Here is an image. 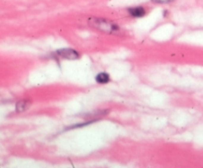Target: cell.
I'll return each mask as SVG.
<instances>
[{"label":"cell","mask_w":203,"mask_h":168,"mask_svg":"<svg viewBox=\"0 0 203 168\" xmlns=\"http://www.w3.org/2000/svg\"><path fill=\"white\" fill-rule=\"evenodd\" d=\"M89 23L93 26L94 28L98 29V30L105 32V33H114V32L119 31V27L115 23L109 20L105 19H90Z\"/></svg>","instance_id":"6da1fadb"},{"label":"cell","mask_w":203,"mask_h":168,"mask_svg":"<svg viewBox=\"0 0 203 168\" xmlns=\"http://www.w3.org/2000/svg\"><path fill=\"white\" fill-rule=\"evenodd\" d=\"M57 55L61 58L69 60H74L79 58V54L72 49H61L57 52Z\"/></svg>","instance_id":"7a4b0ae2"},{"label":"cell","mask_w":203,"mask_h":168,"mask_svg":"<svg viewBox=\"0 0 203 168\" xmlns=\"http://www.w3.org/2000/svg\"><path fill=\"white\" fill-rule=\"evenodd\" d=\"M28 106H29V102L27 100H21V101H19L16 104V110L18 112H23L27 110Z\"/></svg>","instance_id":"5b68a950"},{"label":"cell","mask_w":203,"mask_h":168,"mask_svg":"<svg viewBox=\"0 0 203 168\" xmlns=\"http://www.w3.org/2000/svg\"><path fill=\"white\" fill-rule=\"evenodd\" d=\"M110 81V76L109 74L105 72H101L99 73L98 75L96 76V82L99 84H106Z\"/></svg>","instance_id":"277c9868"},{"label":"cell","mask_w":203,"mask_h":168,"mask_svg":"<svg viewBox=\"0 0 203 168\" xmlns=\"http://www.w3.org/2000/svg\"><path fill=\"white\" fill-rule=\"evenodd\" d=\"M129 13L133 17H143L145 16L146 11L143 7H133L129 9Z\"/></svg>","instance_id":"3957f363"},{"label":"cell","mask_w":203,"mask_h":168,"mask_svg":"<svg viewBox=\"0 0 203 168\" xmlns=\"http://www.w3.org/2000/svg\"><path fill=\"white\" fill-rule=\"evenodd\" d=\"M154 3H158V4H163V3H169V2L173 1V0H152Z\"/></svg>","instance_id":"8992f818"}]
</instances>
